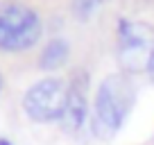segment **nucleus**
Here are the masks:
<instances>
[{
    "label": "nucleus",
    "mask_w": 154,
    "mask_h": 145,
    "mask_svg": "<svg viewBox=\"0 0 154 145\" xmlns=\"http://www.w3.org/2000/svg\"><path fill=\"white\" fill-rule=\"evenodd\" d=\"M136 104V84L127 72H111L100 82L93 100L91 134L100 140H111Z\"/></svg>",
    "instance_id": "obj_1"
},
{
    "label": "nucleus",
    "mask_w": 154,
    "mask_h": 145,
    "mask_svg": "<svg viewBox=\"0 0 154 145\" xmlns=\"http://www.w3.org/2000/svg\"><path fill=\"white\" fill-rule=\"evenodd\" d=\"M45 23L25 0H0V52L23 54L43 39Z\"/></svg>",
    "instance_id": "obj_2"
},
{
    "label": "nucleus",
    "mask_w": 154,
    "mask_h": 145,
    "mask_svg": "<svg viewBox=\"0 0 154 145\" xmlns=\"http://www.w3.org/2000/svg\"><path fill=\"white\" fill-rule=\"evenodd\" d=\"M154 52V27L143 20L120 18L116 25V59L122 72L140 75L147 72Z\"/></svg>",
    "instance_id": "obj_3"
},
{
    "label": "nucleus",
    "mask_w": 154,
    "mask_h": 145,
    "mask_svg": "<svg viewBox=\"0 0 154 145\" xmlns=\"http://www.w3.org/2000/svg\"><path fill=\"white\" fill-rule=\"evenodd\" d=\"M68 82L59 77H45L32 84L23 95V111L34 122H54L61 120L66 106Z\"/></svg>",
    "instance_id": "obj_4"
},
{
    "label": "nucleus",
    "mask_w": 154,
    "mask_h": 145,
    "mask_svg": "<svg viewBox=\"0 0 154 145\" xmlns=\"http://www.w3.org/2000/svg\"><path fill=\"white\" fill-rule=\"evenodd\" d=\"M88 118V72L75 70L68 79V93H66V106L61 113V129L66 134L82 131Z\"/></svg>",
    "instance_id": "obj_5"
},
{
    "label": "nucleus",
    "mask_w": 154,
    "mask_h": 145,
    "mask_svg": "<svg viewBox=\"0 0 154 145\" xmlns=\"http://www.w3.org/2000/svg\"><path fill=\"white\" fill-rule=\"evenodd\" d=\"M70 43L66 36H52L43 43V48L36 54V68L38 70H59V68L68 66L70 61Z\"/></svg>",
    "instance_id": "obj_6"
},
{
    "label": "nucleus",
    "mask_w": 154,
    "mask_h": 145,
    "mask_svg": "<svg viewBox=\"0 0 154 145\" xmlns=\"http://www.w3.org/2000/svg\"><path fill=\"white\" fill-rule=\"evenodd\" d=\"M100 7V0H70V14L75 20L79 23H86L93 18V14Z\"/></svg>",
    "instance_id": "obj_7"
},
{
    "label": "nucleus",
    "mask_w": 154,
    "mask_h": 145,
    "mask_svg": "<svg viewBox=\"0 0 154 145\" xmlns=\"http://www.w3.org/2000/svg\"><path fill=\"white\" fill-rule=\"evenodd\" d=\"M147 77L154 82V52H152V59H149V63H147Z\"/></svg>",
    "instance_id": "obj_8"
},
{
    "label": "nucleus",
    "mask_w": 154,
    "mask_h": 145,
    "mask_svg": "<svg viewBox=\"0 0 154 145\" xmlns=\"http://www.w3.org/2000/svg\"><path fill=\"white\" fill-rule=\"evenodd\" d=\"M0 145H11V143H9L7 138H0Z\"/></svg>",
    "instance_id": "obj_9"
},
{
    "label": "nucleus",
    "mask_w": 154,
    "mask_h": 145,
    "mask_svg": "<svg viewBox=\"0 0 154 145\" xmlns=\"http://www.w3.org/2000/svg\"><path fill=\"white\" fill-rule=\"evenodd\" d=\"M0 91H2V75H0Z\"/></svg>",
    "instance_id": "obj_10"
},
{
    "label": "nucleus",
    "mask_w": 154,
    "mask_h": 145,
    "mask_svg": "<svg viewBox=\"0 0 154 145\" xmlns=\"http://www.w3.org/2000/svg\"><path fill=\"white\" fill-rule=\"evenodd\" d=\"M104 2H106V0H100V5H104Z\"/></svg>",
    "instance_id": "obj_11"
}]
</instances>
